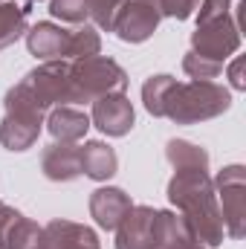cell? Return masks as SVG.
I'll return each instance as SVG.
<instances>
[{"mask_svg":"<svg viewBox=\"0 0 246 249\" xmlns=\"http://www.w3.org/2000/svg\"><path fill=\"white\" fill-rule=\"evenodd\" d=\"M168 200L185 217L203 247L214 249L226 241L217 191L209 171H174V177L168 180Z\"/></svg>","mask_w":246,"mask_h":249,"instance_id":"obj_1","label":"cell"},{"mask_svg":"<svg viewBox=\"0 0 246 249\" xmlns=\"http://www.w3.org/2000/svg\"><path fill=\"white\" fill-rule=\"evenodd\" d=\"M47 122V110L29 93L23 81L12 84L3 96V119H0V145L12 154L29 151Z\"/></svg>","mask_w":246,"mask_h":249,"instance_id":"obj_2","label":"cell"},{"mask_svg":"<svg viewBox=\"0 0 246 249\" xmlns=\"http://www.w3.org/2000/svg\"><path fill=\"white\" fill-rule=\"evenodd\" d=\"M232 107V90L217 81H177L168 102L165 116L174 124H200L223 116Z\"/></svg>","mask_w":246,"mask_h":249,"instance_id":"obj_3","label":"cell"},{"mask_svg":"<svg viewBox=\"0 0 246 249\" xmlns=\"http://www.w3.org/2000/svg\"><path fill=\"white\" fill-rule=\"evenodd\" d=\"M72 105H93L102 96H113L127 90V72L119 61L107 55H90L70 61Z\"/></svg>","mask_w":246,"mask_h":249,"instance_id":"obj_4","label":"cell"},{"mask_svg":"<svg viewBox=\"0 0 246 249\" xmlns=\"http://www.w3.org/2000/svg\"><path fill=\"white\" fill-rule=\"evenodd\" d=\"M214 191L226 226V238L241 241L246 235V168L244 165H226L214 177Z\"/></svg>","mask_w":246,"mask_h":249,"instance_id":"obj_5","label":"cell"},{"mask_svg":"<svg viewBox=\"0 0 246 249\" xmlns=\"http://www.w3.org/2000/svg\"><path fill=\"white\" fill-rule=\"evenodd\" d=\"M238 50H241V26L235 15H223L217 20L197 23V29L191 32V53L209 61L226 64Z\"/></svg>","mask_w":246,"mask_h":249,"instance_id":"obj_6","label":"cell"},{"mask_svg":"<svg viewBox=\"0 0 246 249\" xmlns=\"http://www.w3.org/2000/svg\"><path fill=\"white\" fill-rule=\"evenodd\" d=\"M38 105L50 113L53 107L72 105V84H70V61H41L20 78Z\"/></svg>","mask_w":246,"mask_h":249,"instance_id":"obj_7","label":"cell"},{"mask_svg":"<svg viewBox=\"0 0 246 249\" xmlns=\"http://www.w3.org/2000/svg\"><path fill=\"white\" fill-rule=\"evenodd\" d=\"M162 23L159 0H124L113 18L110 32L124 44H145Z\"/></svg>","mask_w":246,"mask_h":249,"instance_id":"obj_8","label":"cell"},{"mask_svg":"<svg viewBox=\"0 0 246 249\" xmlns=\"http://www.w3.org/2000/svg\"><path fill=\"white\" fill-rule=\"evenodd\" d=\"M90 124H96L105 136H127L136 124V110L130 105V99L124 93H113V96H102L93 102L90 110Z\"/></svg>","mask_w":246,"mask_h":249,"instance_id":"obj_9","label":"cell"},{"mask_svg":"<svg viewBox=\"0 0 246 249\" xmlns=\"http://www.w3.org/2000/svg\"><path fill=\"white\" fill-rule=\"evenodd\" d=\"M26 50L38 61H70V29L53 20H38L26 29Z\"/></svg>","mask_w":246,"mask_h":249,"instance_id":"obj_10","label":"cell"},{"mask_svg":"<svg viewBox=\"0 0 246 249\" xmlns=\"http://www.w3.org/2000/svg\"><path fill=\"white\" fill-rule=\"evenodd\" d=\"M151 249H203V244L194 238L191 226L185 223V217L180 212L157 209V214H154Z\"/></svg>","mask_w":246,"mask_h":249,"instance_id":"obj_11","label":"cell"},{"mask_svg":"<svg viewBox=\"0 0 246 249\" xmlns=\"http://www.w3.org/2000/svg\"><path fill=\"white\" fill-rule=\"evenodd\" d=\"M130 206H133L130 194L116 186H102L90 194V217L105 232H113L119 226V220L130 212Z\"/></svg>","mask_w":246,"mask_h":249,"instance_id":"obj_12","label":"cell"},{"mask_svg":"<svg viewBox=\"0 0 246 249\" xmlns=\"http://www.w3.org/2000/svg\"><path fill=\"white\" fill-rule=\"evenodd\" d=\"M154 206H130V212L119 220L116 232V249H151L154 235Z\"/></svg>","mask_w":246,"mask_h":249,"instance_id":"obj_13","label":"cell"},{"mask_svg":"<svg viewBox=\"0 0 246 249\" xmlns=\"http://www.w3.org/2000/svg\"><path fill=\"white\" fill-rule=\"evenodd\" d=\"M41 171L53 183H72L81 177V151L72 142H53L41 154Z\"/></svg>","mask_w":246,"mask_h":249,"instance_id":"obj_14","label":"cell"},{"mask_svg":"<svg viewBox=\"0 0 246 249\" xmlns=\"http://www.w3.org/2000/svg\"><path fill=\"white\" fill-rule=\"evenodd\" d=\"M44 238L50 241L53 249H102L99 235L90 226L75 223V220H64V217H55L44 226Z\"/></svg>","mask_w":246,"mask_h":249,"instance_id":"obj_15","label":"cell"},{"mask_svg":"<svg viewBox=\"0 0 246 249\" xmlns=\"http://www.w3.org/2000/svg\"><path fill=\"white\" fill-rule=\"evenodd\" d=\"M47 130H50V136L55 139V142H78V139H84L87 136V130L93 127L90 124V116L84 113V110H78V107H72V105H61V107H53L50 113H47Z\"/></svg>","mask_w":246,"mask_h":249,"instance_id":"obj_16","label":"cell"},{"mask_svg":"<svg viewBox=\"0 0 246 249\" xmlns=\"http://www.w3.org/2000/svg\"><path fill=\"white\" fill-rule=\"evenodd\" d=\"M78 151H81V174L84 177H90L96 183H107L119 171V157L107 142L90 139V142L78 145Z\"/></svg>","mask_w":246,"mask_h":249,"instance_id":"obj_17","label":"cell"},{"mask_svg":"<svg viewBox=\"0 0 246 249\" xmlns=\"http://www.w3.org/2000/svg\"><path fill=\"white\" fill-rule=\"evenodd\" d=\"M165 160L174 165V171H209V151L188 139H168Z\"/></svg>","mask_w":246,"mask_h":249,"instance_id":"obj_18","label":"cell"},{"mask_svg":"<svg viewBox=\"0 0 246 249\" xmlns=\"http://www.w3.org/2000/svg\"><path fill=\"white\" fill-rule=\"evenodd\" d=\"M26 15H29V6H18L12 0L0 3V53L26 35V29H29Z\"/></svg>","mask_w":246,"mask_h":249,"instance_id":"obj_19","label":"cell"},{"mask_svg":"<svg viewBox=\"0 0 246 249\" xmlns=\"http://www.w3.org/2000/svg\"><path fill=\"white\" fill-rule=\"evenodd\" d=\"M174 84H177V78L168 75V72H157V75L145 78V84H142V105H145V110L151 116H157V119L165 116V102H168Z\"/></svg>","mask_w":246,"mask_h":249,"instance_id":"obj_20","label":"cell"},{"mask_svg":"<svg viewBox=\"0 0 246 249\" xmlns=\"http://www.w3.org/2000/svg\"><path fill=\"white\" fill-rule=\"evenodd\" d=\"M90 55H102V38H99V29L90 26V23H81L78 29L70 32V61L75 58H90Z\"/></svg>","mask_w":246,"mask_h":249,"instance_id":"obj_21","label":"cell"},{"mask_svg":"<svg viewBox=\"0 0 246 249\" xmlns=\"http://www.w3.org/2000/svg\"><path fill=\"white\" fill-rule=\"evenodd\" d=\"M183 70L191 81H214L223 72V64L209 61V58H203V55H197V53L188 50L185 58H183Z\"/></svg>","mask_w":246,"mask_h":249,"instance_id":"obj_22","label":"cell"},{"mask_svg":"<svg viewBox=\"0 0 246 249\" xmlns=\"http://www.w3.org/2000/svg\"><path fill=\"white\" fill-rule=\"evenodd\" d=\"M50 15L58 18L61 23H87L90 15H87V0H50Z\"/></svg>","mask_w":246,"mask_h":249,"instance_id":"obj_23","label":"cell"},{"mask_svg":"<svg viewBox=\"0 0 246 249\" xmlns=\"http://www.w3.org/2000/svg\"><path fill=\"white\" fill-rule=\"evenodd\" d=\"M44 238V226L35 223L32 217H20V223L15 226L12 232V241H9V249H35Z\"/></svg>","mask_w":246,"mask_h":249,"instance_id":"obj_24","label":"cell"},{"mask_svg":"<svg viewBox=\"0 0 246 249\" xmlns=\"http://www.w3.org/2000/svg\"><path fill=\"white\" fill-rule=\"evenodd\" d=\"M122 3L124 0H87V15H90L93 26L102 29V32H110L113 18H116V12H119Z\"/></svg>","mask_w":246,"mask_h":249,"instance_id":"obj_25","label":"cell"},{"mask_svg":"<svg viewBox=\"0 0 246 249\" xmlns=\"http://www.w3.org/2000/svg\"><path fill=\"white\" fill-rule=\"evenodd\" d=\"M20 217H23V214H20L15 206L0 203V249H9L12 232H15V226L20 223Z\"/></svg>","mask_w":246,"mask_h":249,"instance_id":"obj_26","label":"cell"},{"mask_svg":"<svg viewBox=\"0 0 246 249\" xmlns=\"http://www.w3.org/2000/svg\"><path fill=\"white\" fill-rule=\"evenodd\" d=\"M197 23H206V20H217L223 15H232V0H200L197 6Z\"/></svg>","mask_w":246,"mask_h":249,"instance_id":"obj_27","label":"cell"},{"mask_svg":"<svg viewBox=\"0 0 246 249\" xmlns=\"http://www.w3.org/2000/svg\"><path fill=\"white\" fill-rule=\"evenodd\" d=\"M159 6H162V18H171V20H188V18L197 12L200 0H159Z\"/></svg>","mask_w":246,"mask_h":249,"instance_id":"obj_28","label":"cell"},{"mask_svg":"<svg viewBox=\"0 0 246 249\" xmlns=\"http://www.w3.org/2000/svg\"><path fill=\"white\" fill-rule=\"evenodd\" d=\"M226 75H229V84H232V90H246V78H244V55H235L232 64H229V70H226Z\"/></svg>","mask_w":246,"mask_h":249,"instance_id":"obj_29","label":"cell"},{"mask_svg":"<svg viewBox=\"0 0 246 249\" xmlns=\"http://www.w3.org/2000/svg\"><path fill=\"white\" fill-rule=\"evenodd\" d=\"M35 249H53V247H50V241H47V238H41V244H38Z\"/></svg>","mask_w":246,"mask_h":249,"instance_id":"obj_30","label":"cell"},{"mask_svg":"<svg viewBox=\"0 0 246 249\" xmlns=\"http://www.w3.org/2000/svg\"><path fill=\"white\" fill-rule=\"evenodd\" d=\"M29 3H41V0H26V6H29Z\"/></svg>","mask_w":246,"mask_h":249,"instance_id":"obj_31","label":"cell"},{"mask_svg":"<svg viewBox=\"0 0 246 249\" xmlns=\"http://www.w3.org/2000/svg\"><path fill=\"white\" fill-rule=\"evenodd\" d=\"M203 249H209V247H203Z\"/></svg>","mask_w":246,"mask_h":249,"instance_id":"obj_32","label":"cell"},{"mask_svg":"<svg viewBox=\"0 0 246 249\" xmlns=\"http://www.w3.org/2000/svg\"><path fill=\"white\" fill-rule=\"evenodd\" d=\"M0 3H3V0H0Z\"/></svg>","mask_w":246,"mask_h":249,"instance_id":"obj_33","label":"cell"}]
</instances>
